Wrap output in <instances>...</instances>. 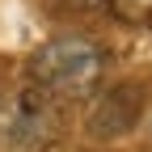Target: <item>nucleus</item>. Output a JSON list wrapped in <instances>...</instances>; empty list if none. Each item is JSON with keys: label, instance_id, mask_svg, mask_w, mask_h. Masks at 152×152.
<instances>
[{"label": "nucleus", "instance_id": "1", "mask_svg": "<svg viewBox=\"0 0 152 152\" xmlns=\"http://www.w3.org/2000/svg\"><path fill=\"white\" fill-rule=\"evenodd\" d=\"M26 72H30L34 89H42V93H55V97H85V93L102 80L106 55H102L97 42H89V38L64 34V38H51V42L38 47L30 55Z\"/></svg>", "mask_w": 152, "mask_h": 152}, {"label": "nucleus", "instance_id": "2", "mask_svg": "<svg viewBox=\"0 0 152 152\" xmlns=\"http://www.w3.org/2000/svg\"><path fill=\"white\" fill-rule=\"evenodd\" d=\"M55 135V114L42 89H13L0 97V152H38Z\"/></svg>", "mask_w": 152, "mask_h": 152}, {"label": "nucleus", "instance_id": "3", "mask_svg": "<svg viewBox=\"0 0 152 152\" xmlns=\"http://www.w3.org/2000/svg\"><path fill=\"white\" fill-rule=\"evenodd\" d=\"M140 106H144L140 89L135 85H118V89H110L106 97L89 110L85 131L93 140H118V135H127V131L140 123Z\"/></svg>", "mask_w": 152, "mask_h": 152}, {"label": "nucleus", "instance_id": "4", "mask_svg": "<svg viewBox=\"0 0 152 152\" xmlns=\"http://www.w3.org/2000/svg\"><path fill=\"white\" fill-rule=\"evenodd\" d=\"M110 9L118 21H131V26H140L152 17V0H110Z\"/></svg>", "mask_w": 152, "mask_h": 152}, {"label": "nucleus", "instance_id": "5", "mask_svg": "<svg viewBox=\"0 0 152 152\" xmlns=\"http://www.w3.org/2000/svg\"><path fill=\"white\" fill-rule=\"evenodd\" d=\"M68 4H76V9H97V4H106V0H68Z\"/></svg>", "mask_w": 152, "mask_h": 152}]
</instances>
